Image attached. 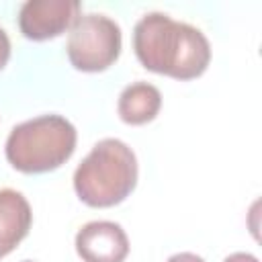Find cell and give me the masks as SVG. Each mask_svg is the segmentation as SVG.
<instances>
[{
    "label": "cell",
    "instance_id": "30bf717a",
    "mask_svg": "<svg viewBox=\"0 0 262 262\" xmlns=\"http://www.w3.org/2000/svg\"><path fill=\"white\" fill-rule=\"evenodd\" d=\"M166 262H205L201 256L192 254V252H178L174 256H170Z\"/></svg>",
    "mask_w": 262,
    "mask_h": 262
},
{
    "label": "cell",
    "instance_id": "6da1fadb",
    "mask_svg": "<svg viewBox=\"0 0 262 262\" xmlns=\"http://www.w3.org/2000/svg\"><path fill=\"white\" fill-rule=\"evenodd\" d=\"M133 49L145 70L176 80L199 78L211 61V45L203 31L164 12H147L135 23Z\"/></svg>",
    "mask_w": 262,
    "mask_h": 262
},
{
    "label": "cell",
    "instance_id": "8fae6325",
    "mask_svg": "<svg viewBox=\"0 0 262 262\" xmlns=\"http://www.w3.org/2000/svg\"><path fill=\"white\" fill-rule=\"evenodd\" d=\"M223 262H258V258L254 254H248V252H233Z\"/></svg>",
    "mask_w": 262,
    "mask_h": 262
},
{
    "label": "cell",
    "instance_id": "3957f363",
    "mask_svg": "<svg viewBox=\"0 0 262 262\" xmlns=\"http://www.w3.org/2000/svg\"><path fill=\"white\" fill-rule=\"evenodd\" d=\"M76 127L66 117L41 115L12 127L4 154L14 170L43 174L66 164L76 149Z\"/></svg>",
    "mask_w": 262,
    "mask_h": 262
},
{
    "label": "cell",
    "instance_id": "8992f818",
    "mask_svg": "<svg viewBox=\"0 0 262 262\" xmlns=\"http://www.w3.org/2000/svg\"><path fill=\"white\" fill-rule=\"evenodd\" d=\"M76 252L82 262H123L129 237L115 221H90L76 233Z\"/></svg>",
    "mask_w": 262,
    "mask_h": 262
},
{
    "label": "cell",
    "instance_id": "7a4b0ae2",
    "mask_svg": "<svg viewBox=\"0 0 262 262\" xmlns=\"http://www.w3.org/2000/svg\"><path fill=\"white\" fill-rule=\"evenodd\" d=\"M137 184V158L133 149L115 137L100 139L74 172V190L88 207H115Z\"/></svg>",
    "mask_w": 262,
    "mask_h": 262
},
{
    "label": "cell",
    "instance_id": "52a82bcc",
    "mask_svg": "<svg viewBox=\"0 0 262 262\" xmlns=\"http://www.w3.org/2000/svg\"><path fill=\"white\" fill-rule=\"evenodd\" d=\"M31 223L33 213L25 194L14 188H0V258L27 237Z\"/></svg>",
    "mask_w": 262,
    "mask_h": 262
},
{
    "label": "cell",
    "instance_id": "5b68a950",
    "mask_svg": "<svg viewBox=\"0 0 262 262\" xmlns=\"http://www.w3.org/2000/svg\"><path fill=\"white\" fill-rule=\"evenodd\" d=\"M78 0H27L18 12V29L31 41L59 37L82 14Z\"/></svg>",
    "mask_w": 262,
    "mask_h": 262
},
{
    "label": "cell",
    "instance_id": "9c48e42d",
    "mask_svg": "<svg viewBox=\"0 0 262 262\" xmlns=\"http://www.w3.org/2000/svg\"><path fill=\"white\" fill-rule=\"evenodd\" d=\"M10 59V39H8V33L0 27V70L8 63Z\"/></svg>",
    "mask_w": 262,
    "mask_h": 262
},
{
    "label": "cell",
    "instance_id": "ba28073f",
    "mask_svg": "<svg viewBox=\"0 0 262 262\" xmlns=\"http://www.w3.org/2000/svg\"><path fill=\"white\" fill-rule=\"evenodd\" d=\"M162 106L160 90L149 82H133L123 88L117 102V113L127 125H145L154 121Z\"/></svg>",
    "mask_w": 262,
    "mask_h": 262
},
{
    "label": "cell",
    "instance_id": "7c38bea8",
    "mask_svg": "<svg viewBox=\"0 0 262 262\" xmlns=\"http://www.w3.org/2000/svg\"><path fill=\"white\" fill-rule=\"evenodd\" d=\"M25 262H31V260H25Z\"/></svg>",
    "mask_w": 262,
    "mask_h": 262
},
{
    "label": "cell",
    "instance_id": "277c9868",
    "mask_svg": "<svg viewBox=\"0 0 262 262\" xmlns=\"http://www.w3.org/2000/svg\"><path fill=\"white\" fill-rule=\"evenodd\" d=\"M121 27L96 12L80 14L68 33V59L80 72H104L121 55Z\"/></svg>",
    "mask_w": 262,
    "mask_h": 262
}]
</instances>
